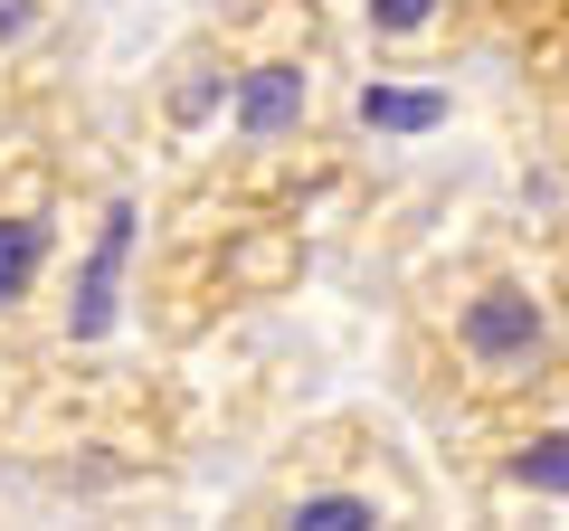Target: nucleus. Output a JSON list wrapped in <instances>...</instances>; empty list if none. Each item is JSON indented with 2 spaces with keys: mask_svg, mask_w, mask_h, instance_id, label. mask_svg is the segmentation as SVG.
I'll return each instance as SVG.
<instances>
[{
  "mask_svg": "<svg viewBox=\"0 0 569 531\" xmlns=\"http://www.w3.org/2000/svg\"><path fill=\"white\" fill-rule=\"evenodd\" d=\"M389 370L399 399L437 437L512 418L531 399H560L569 370V313H560V257H531L512 238L437 247L399 285L389 313Z\"/></svg>",
  "mask_w": 569,
  "mask_h": 531,
  "instance_id": "nucleus-1",
  "label": "nucleus"
},
{
  "mask_svg": "<svg viewBox=\"0 0 569 531\" xmlns=\"http://www.w3.org/2000/svg\"><path fill=\"white\" fill-rule=\"evenodd\" d=\"M114 200L123 190L104 181L86 133H67V104L0 143V370H29L58 342L77 257Z\"/></svg>",
  "mask_w": 569,
  "mask_h": 531,
  "instance_id": "nucleus-2",
  "label": "nucleus"
},
{
  "mask_svg": "<svg viewBox=\"0 0 569 531\" xmlns=\"http://www.w3.org/2000/svg\"><path fill=\"white\" fill-rule=\"evenodd\" d=\"M313 257V228L276 200H238V190H200V181H171V219L152 238V266H142V323L162 342H200L219 313L247 304H276L295 294Z\"/></svg>",
  "mask_w": 569,
  "mask_h": 531,
  "instance_id": "nucleus-3",
  "label": "nucleus"
},
{
  "mask_svg": "<svg viewBox=\"0 0 569 531\" xmlns=\"http://www.w3.org/2000/svg\"><path fill=\"white\" fill-rule=\"evenodd\" d=\"M427 512L437 474L418 465V447H399L380 409H323L238 493V522H427Z\"/></svg>",
  "mask_w": 569,
  "mask_h": 531,
  "instance_id": "nucleus-4",
  "label": "nucleus"
},
{
  "mask_svg": "<svg viewBox=\"0 0 569 531\" xmlns=\"http://www.w3.org/2000/svg\"><path fill=\"white\" fill-rule=\"evenodd\" d=\"M456 503H475L485 522H560L569 503V428L560 399H531L512 418H485V428H456Z\"/></svg>",
  "mask_w": 569,
  "mask_h": 531,
  "instance_id": "nucleus-5",
  "label": "nucleus"
},
{
  "mask_svg": "<svg viewBox=\"0 0 569 531\" xmlns=\"http://www.w3.org/2000/svg\"><path fill=\"white\" fill-rule=\"evenodd\" d=\"M342 67H456L493 39V0H313Z\"/></svg>",
  "mask_w": 569,
  "mask_h": 531,
  "instance_id": "nucleus-6",
  "label": "nucleus"
},
{
  "mask_svg": "<svg viewBox=\"0 0 569 531\" xmlns=\"http://www.w3.org/2000/svg\"><path fill=\"white\" fill-rule=\"evenodd\" d=\"M219 96H228V39H219V10H209V20L152 67V86H142V152H152L171 181H190V171L209 162Z\"/></svg>",
  "mask_w": 569,
  "mask_h": 531,
  "instance_id": "nucleus-7",
  "label": "nucleus"
},
{
  "mask_svg": "<svg viewBox=\"0 0 569 531\" xmlns=\"http://www.w3.org/2000/svg\"><path fill=\"white\" fill-rule=\"evenodd\" d=\"M77 39H86L77 0H0V133H20V123L67 104Z\"/></svg>",
  "mask_w": 569,
  "mask_h": 531,
  "instance_id": "nucleus-8",
  "label": "nucleus"
},
{
  "mask_svg": "<svg viewBox=\"0 0 569 531\" xmlns=\"http://www.w3.org/2000/svg\"><path fill=\"white\" fill-rule=\"evenodd\" d=\"M0 143H10V133H0Z\"/></svg>",
  "mask_w": 569,
  "mask_h": 531,
  "instance_id": "nucleus-9",
  "label": "nucleus"
}]
</instances>
